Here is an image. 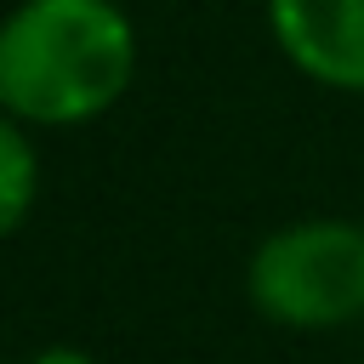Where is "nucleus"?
I'll use <instances>...</instances> for the list:
<instances>
[{"label": "nucleus", "instance_id": "1", "mask_svg": "<svg viewBox=\"0 0 364 364\" xmlns=\"http://www.w3.org/2000/svg\"><path fill=\"white\" fill-rule=\"evenodd\" d=\"M136 74V28L114 0H23L0 28V102L23 125H85Z\"/></svg>", "mask_w": 364, "mask_h": 364}, {"label": "nucleus", "instance_id": "2", "mask_svg": "<svg viewBox=\"0 0 364 364\" xmlns=\"http://www.w3.org/2000/svg\"><path fill=\"white\" fill-rule=\"evenodd\" d=\"M250 301L290 330H336L364 313V228L290 222L250 250Z\"/></svg>", "mask_w": 364, "mask_h": 364}, {"label": "nucleus", "instance_id": "3", "mask_svg": "<svg viewBox=\"0 0 364 364\" xmlns=\"http://www.w3.org/2000/svg\"><path fill=\"white\" fill-rule=\"evenodd\" d=\"M267 23L307 80L364 91V0H267Z\"/></svg>", "mask_w": 364, "mask_h": 364}, {"label": "nucleus", "instance_id": "4", "mask_svg": "<svg viewBox=\"0 0 364 364\" xmlns=\"http://www.w3.org/2000/svg\"><path fill=\"white\" fill-rule=\"evenodd\" d=\"M34 176H40V165H34L28 125L6 114V125H0V228L6 233L23 228V216L34 205Z\"/></svg>", "mask_w": 364, "mask_h": 364}, {"label": "nucleus", "instance_id": "5", "mask_svg": "<svg viewBox=\"0 0 364 364\" xmlns=\"http://www.w3.org/2000/svg\"><path fill=\"white\" fill-rule=\"evenodd\" d=\"M28 364H97V358L80 353V347H46V353H34Z\"/></svg>", "mask_w": 364, "mask_h": 364}]
</instances>
